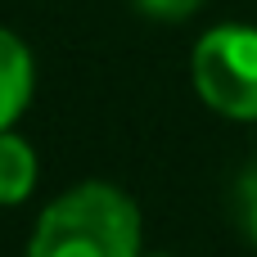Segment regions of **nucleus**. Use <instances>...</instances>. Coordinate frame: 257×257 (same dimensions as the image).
<instances>
[{"label": "nucleus", "instance_id": "nucleus-1", "mask_svg": "<svg viewBox=\"0 0 257 257\" xmlns=\"http://www.w3.org/2000/svg\"><path fill=\"white\" fill-rule=\"evenodd\" d=\"M140 208L108 181L63 190L32 226L27 257H140Z\"/></svg>", "mask_w": 257, "mask_h": 257}, {"label": "nucleus", "instance_id": "nucleus-2", "mask_svg": "<svg viewBox=\"0 0 257 257\" xmlns=\"http://www.w3.org/2000/svg\"><path fill=\"white\" fill-rule=\"evenodd\" d=\"M190 81L212 113L257 122V27L221 23L203 32L190 54Z\"/></svg>", "mask_w": 257, "mask_h": 257}, {"label": "nucleus", "instance_id": "nucleus-3", "mask_svg": "<svg viewBox=\"0 0 257 257\" xmlns=\"http://www.w3.org/2000/svg\"><path fill=\"white\" fill-rule=\"evenodd\" d=\"M32 90H36V63H32V50L18 32L0 27V131H9L27 104H32Z\"/></svg>", "mask_w": 257, "mask_h": 257}, {"label": "nucleus", "instance_id": "nucleus-4", "mask_svg": "<svg viewBox=\"0 0 257 257\" xmlns=\"http://www.w3.org/2000/svg\"><path fill=\"white\" fill-rule=\"evenodd\" d=\"M36 149L9 126L0 131V208H18L36 190Z\"/></svg>", "mask_w": 257, "mask_h": 257}, {"label": "nucleus", "instance_id": "nucleus-5", "mask_svg": "<svg viewBox=\"0 0 257 257\" xmlns=\"http://www.w3.org/2000/svg\"><path fill=\"white\" fill-rule=\"evenodd\" d=\"M149 18H163V23H181V18H190V14H199L208 0H136Z\"/></svg>", "mask_w": 257, "mask_h": 257}, {"label": "nucleus", "instance_id": "nucleus-6", "mask_svg": "<svg viewBox=\"0 0 257 257\" xmlns=\"http://www.w3.org/2000/svg\"><path fill=\"white\" fill-rule=\"evenodd\" d=\"M239 217H244V230L257 244V163L239 176Z\"/></svg>", "mask_w": 257, "mask_h": 257}]
</instances>
